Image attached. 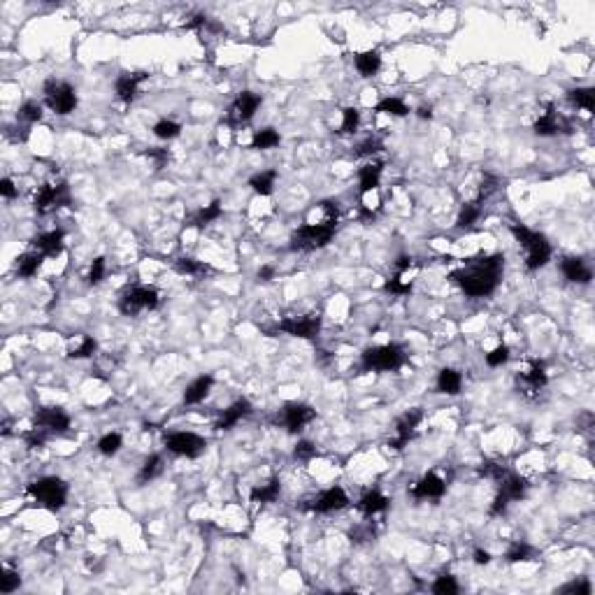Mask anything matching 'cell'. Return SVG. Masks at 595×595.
I'll return each mask as SVG.
<instances>
[{
  "label": "cell",
  "mask_w": 595,
  "mask_h": 595,
  "mask_svg": "<svg viewBox=\"0 0 595 595\" xmlns=\"http://www.w3.org/2000/svg\"><path fill=\"white\" fill-rule=\"evenodd\" d=\"M281 493V481L279 479H270L261 486H254L252 493H249V500L252 502H258V504H268V502H275L277 497Z\"/></svg>",
  "instance_id": "cell-32"
},
{
  "label": "cell",
  "mask_w": 595,
  "mask_h": 595,
  "mask_svg": "<svg viewBox=\"0 0 595 595\" xmlns=\"http://www.w3.org/2000/svg\"><path fill=\"white\" fill-rule=\"evenodd\" d=\"M72 203L70 196V186L68 182H47L36 191V198H33V207H36L38 214H49L56 212L61 207H68Z\"/></svg>",
  "instance_id": "cell-8"
},
{
  "label": "cell",
  "mask_w": 595,
  "mask_h": 595,
  "mask_svg": "<svg viewBox=\"0 0 595 595\" xmlns=\"http://www.w3.org/2000/svg\"><path fill=\"white\" fill-rule=\"evenodd\" d=\"M525 490H528V479L521 474H514V472H507L500 479V490H497L495 500L493 504H490L488 514L490 516H500L507 511V507L511 502L521 500V497L525 495Z\"/></svg>",
  "instance_id": "cell-9"
},
{
  "label": "cell",
  "mask_w": 595,
  "mask_h": 595,
  "mask_svg": "<svg viewBox=\"0 0 595 595\" xmlns=\"http://www.w3.org/2000/svg\"><path fill=\"white\" fill-rule=\"evenodd\" d=\"M509 231L516 238L518 245L523 247L525 268H528L530 272H532V270L544 268L546 263L551 261V245H549V240H546L542 233L530 231V228L523 226V224H511Z\"/></svg>",
  "instance_id": "cell-3"
},
{
  "label": "cell",
  "mask_w": 595,
  "mask_h": 595,
  "mask_svg": "<svg viewBox=\"0 0 595 595\" xmlns=\"http://www.w3.org/2000/svg\"><path fill=\"white\" fill-rule=\"evenodd\" d=\"M391 500L386 497L384 493H379L377 488L372 490H365V493L361 495V500L356 502L358 511H363L365 516H377V514H384L386 509H389Z\"/></svg>",
  "instance_id": "cell-25"
},
{
  "label": "cell",
  "mask_w": 595,
  "mask_h": 595,
  "mask_svg": "<svg viewBox=\"0 0 595 595\" xmlns=\"http://www.w3.org/2000/svg\"><path fill=\"white\" fill-rule=\"evenodd\" d=\"M405 365V349L400 344H379L363 351V372H396Z\"/></svg>",
  "instance_id": "cell-5"
},
{
  "label": "cell",
  "mask_w": 595,
  "mask_h": 595,
  "mask_svg": "<svg viewBox=\"0 0 595 595\" xmlns=\"http://www.w3.org/2000/svg\"><path fill=\"white\" fill-rule=\"evenodd\" d=\"M123 447V438L119 433H105L102 438L98 440V451L102 456H107V458H112V456H116L121 451Z\"/></svg>",
  "instance_id": "cell-41"
},
{
  "label": "cell",
  "mask_w": 595,
  "mask_h": 595,
  "mask_svg": "<svg viewBox=\"0 0 595 595\" xmlns=\"http://www.w3.org/2000/svg\"><path fill=\"white\" fill-rule=\"evenodd\" d=\"M0 196H3L5 200H12L17 196V186L10 177H5L3 182H0Z\"/></svg>",
  "instance_id": "cell-55"
},
{
  "label": "cell",
  "mask_w": 595,
  "mask_h": 595,
  "mask_svg": "<svg viewBox=\"0 0 595 595\" xmlns=\"http://www.w3.org/2000/svg\"><path fill=\"white\" fill-rule=\"evenodd\" d=\"M384 291L391 295H407V293H412V281H407L405 275H393L391 279L384 284Z\"/></svg>",
  "instance_id": "cell-45"
},
{
  "label": "cell",
  "mask_w": 595,
  "mask_h": 595,
  "mask_svg": "<svg viewBox=\"0 0 595 595\" xmlns=\"http://www.w3.org/2000/svg\"><path fill=\"white\" fill-rule=\"evenodd\" d=\"M165 449L175 456H184V458H198V456L205 454L207 440L200 438L196 433L177 431V433L165 435Z\"/></svg>",
  "instance_id": "cell-10"
},
{
  "label": "cell",
  "mask_w": 595,
  "mask_h": 595,
  "mask_svg": "<svg viewBox=\"0 0 595 595\" xmlns=\"http://www.w3.org/2000/svg\"><path fill=\"white\" fill-rule=\"evenodd\" d=\"M421 421H424V412H421V407H414V410L405 412L403 417L396 421V438L389 442V447H393L396 451L405 449L407 445H410V440L414 438V433H417Z\"/></svg>",
  "instance_id": "cell-16"
},
{
  "label": "cell",
  "mask_w": 595,
  "mask_h": 595,
  "mask_svg": "<svg viewBox=\"0 0 595 595\" xmlns=\"http://www.w3.org/2000/svg\"><path fill=\"white\" fill-rule=\"evenodd\" d=\"M98 351V342L91 335H79L77 342H70L68 347V356L70 358H91Z\"/></svg>",
  "instance_id": "cell-35"
},
{
  "label": "cell",
  "mask_w": 595,
  "mask_h": 595,
  "mask_svg": "<svg viewBox=\"0 0 595 595\" xmlns=\"http://www.w3.org/2000/svg\"><path fill=\"white\" fill-rule=\"evenodd\" d=\"M277 330H281V333H286L291 337H300V340H314L321 333V316L319 314L288 316V319L279 321Z\"/></svg>",
  "instance_id": "cell-12"
},
{
  "label": "cell",
  "mask_w": 595,
  "mask_h": 595,
  "mask_svg": "<svg viewBox=\"0 0 595 595\" xmlns=\"http://www.w3.org/2000/svg\"><path fill=\"white\" fill-rule=\"evenodd\" d=\"M382 149H384V142L379 140V137H368V140L361 142V144L356 147L354 156H358V158H363V156H375V154H379Z\"/></svg>",
  "instance_id": "cell-50"
},
{
  "label": "cell",
  "mask_w": 595,
  "mask_h": 595,
  "mask_svg": "<svg viewBox=\"0 0 595 595\" xmlns=\"http://www.w3.org/2000/svg\"><path fill=\"white\" fill-rule=\"evenodd\" d=\"M275 182H277V170H263L256 172V175L249 179V186L254 189V193L258 196H270L275 191Z\"/></svg>",
  "instance_id": "cell-34"
},
{
  "label": "cell",
  "mask_w": 595,
  "mask_h": 595,
  "mask_svg": "<svg viewBox=\"0 0 595 595\" xmlns=\"http://www.w3.org/2000/svg\"><path fill=\"white\" fill-rule=\"evenodd\" d=\"M33 426L49 435L68 433V428H70V414H68L63 407H54V405L40 407L36 412V417H33Z\"/></svg>",
  "instance_id": "cell-14"
},
{
  "label": "cell",
  "mask_w": 595,
  "mask_h": 595,
  "mask_svg": "<svg viewBox=\"0 0 595 595\" xmlns=\"http://www.w3.org/2000/svg\"><path fill=\"white\" fill-rule=\"evenodd\" d=\"M154 135L158 137V140H175V137H179V133H182V123L172 121V119H161L154 123Z\"/></svg>",
  "instance_id": "cell-42"
},
{
  "label": "cell",
  "mask_w": 595,
  "mask_h": 595,
  "mask_svg": "<svg viewBox=\"0 0 595 595\" xmlns=\"http://www.w3.org/2000/svg\"><path fill=\"white\" fill-rule=\"evenodd\" d=\"M382 172H384V163H365L361 170H358V186H361V193L377 191L379 182H382Z\"/></svg>",
  "instance_id": "cell-27"
},
{
  "label": "cell",
  "mask_w": 595,
  "mask_h": 595,
  "mask_svg": "<svg viewBox=\"0 0 595 595\" xmlns=\"http://www.w3.org/2000/svg\"><path fill=\"white\" fill-rule=\"evenodd\" d=\"M212 386H214V377L212 375L196 377L184 391V405H200L207 396H210Z\"/></svg>",
  "instance_id": "cell-26"
},
{
  "label": "cell",
  "mask_w": 595,
  "mask_h": 595,
  "mask_svg": "<svg viewBox=\"0 0 595 595\" xmlns=\"http://www.w3.org/2000/svg\"><path fill=\"white\" fill-rule=\"evenodd\" d=\"M29 495L36 500L40 507L49 511H61L68 502V484L61 477H42L29 484Z\"/></svg>",
  "instance_id": "cell-4"
},
{
  "label": "cell",
  "mask_w": 595,
  "mask_h": 595,
  "mask_svg": "<svg viewBox=\"0 0 595 595\" xmlns=\"http://www.w3.org/2000/svg\"><path fill=\"white\" fill-rule=\"evenodd\" d=\"M567 100H570L574 107H581V109H586V112H593L595 109V88H591V86L570 88V91H567Z\"/></svg>",
  "instance_id": "cell-36"
},
{
  "label": "cell",
  "mask_w": 595,
  "mask_h": 595,
  "mask_svg": "<svg viewBox=\"0 0 595 595\" xmlns=\"http://www.w3.org/2000/svg\"><path fill=\"white\" fill-rule=\"evenodd\" d=\"M507 472H509L507 468L500 465V463H493V461H486L479 465V474L486 477V479H493V481H500Z\"/></svg>",
  "instance_id": "cell-48"
},
{
  "label": "cell",
  "mask_w": 595,
  "mask_h": 595,
  "mask_svg": "<svg viewBox=\"0 0 595 595\" xmlns=\"http://www.w3.org/2000/svg\"><path fill=\"white\" fill-rule=\"evenodd\" d=\"M33 249L36 252H40L45 256V258H54V256H59L61 252H63V245H65V233L61 231V228H54V231H45L33 238Z\"/></svg>",
  "instance_id": "cell-22"
},
{
  "label": "cell",
  "mask_w": 595,
  "mask_h": 595,
  "mask_svg": "<svg viewBox=\"0 0 595 595\" xmlns=\"http://www.w3.org/2000/svg\"><path fill=\"white\" fill-rule=\"evenodd\" d=\"M445 490H447L445 479H442L440 474H435V472H428V474L421 477L417 484H414L412 490H410V495L417 497V500H440V497L445 495Z\"/></svg>",
  "instance_id": "cell-18"
},
{
  "label": "cell",
  "mask_w": 595,
  "mask_h": 595,
  "mask_svg": "<svg viewBox=\"0 0 595 595\" xmlns=\"http://www.w3.org/2000/svg\"><path fill=\"white\" fill-rule=\"evenodd\" d=\"M375 112L391 114V116H407L410 114V107H407L400 98H382L375 105Z\"/></svg>",
  "instance_id": "cell-40"
},
{
  "label": "cell",
  "mask_w": 595,
  "mask_h": 595,
  "mask_svg": "<svg viewBox=\"0 0 595 595\" xmlns=\"http://www.w3.org/2000/svg\"><path fill=\"white\" fill-rule=\"evenodd\" d=\"M221 217H224V207H221L219 200H212L210 205H205V207H200V210L193 212L191 217L184 221V226L198 228V231H203V228H207L210 224H214V221H219Z\"/></svg>",
  "instance_id": "cell-24"
},
{
  "label": "cell",
  "mask_w": 595,
  "mask_h": 595,
  "mask_svg": "<svg viewBox=\"0 0 595 595\" xmlns=\"http://www.w3.org/2000/svg\"><path fill=\"white\" fill-rule=\"evenodd\" d=\"M305 507L309 511H316V514H333V511H340L344 507H349V495L344 493V488L333 486V488L321 490V493L316 497H312Z\"/></svg>",
  "instance_id": "cell-15"
},
{
  "label": "cell",
  "mask_w": 595,
  "mask_h": 595,
  "mask_svg": "<svg viewBox=\"0 0 595 595\" xmlns=\"http://www.w3.org/2000/svg\"><path fill=\"white\" fill-rule=\"evenodd\" d=\"M314 419H316V410L305 403H286L279 414V424L293 435L305 431V426L312 424Z\"/></svg>",
  "instance_id": "cell-13"
},
{
  "label": "cell",
  "mask_w": 595,
  "mask_h": 595,
  "mask_svg": "<svg viewBox=\"0 0 595 595\" xmlns=\"http://www.w3.org/2000/svg\"><path fill=\"white\" fill-rule=\"evenodd\" d=\"M252 412H254V407L247 398L235 400L231 407H226V410L221 412V417L217 419V424H214V431H233V428L238 426L242 419H247Z\"/></svg>",
  "instance_id": "cell-21"
},
{
  "label": "cell",
  "mask_w": 595,
  "mask_h": 595,
  "mask_svg": "<svg viewBox=\"0 0 595 595\" xmlns=\"http://www.w3.org/2000/svg\"><path fill=\"white\" fill-rule=\"evenodd\" d=\"M417 114L421 116V119H433V107L431 105H421L417 109Z\"/></svg>",
  "instance_id": "cell-58"
},
{
  "label": "cell",
  "mask_w": 595,
  "mask_h": 595,
  "mask_svg": "<svg viewBox=\"0 0 595 595\" xmlns=\"http://www.w3.org/2000/svg\"><path fill=\"white\" fill-rule=\"evenodd\" d=\"M17 119L19 121H26V123H36L42 119V105L36 100H26L17 112Z\"/></svg>",
  "instance_id": "cell-44"
},
{
  "label": "cell",
  "mask_w": 595,
  "mask_h": 595,
  "mask_svg": "<svg viewBox=\"0 0 595 595\" xmlns=\"http://www.w3.org/2000/svg\"><path fill=\"white\" fill-rule=\"evenodd\" d=\"M279 142H281V137L275 128H261V130H256L252 137V149H258V151L275 149Z\"/></svg>",
  "instance_id": "cell-38"
},
{
  "label": "cell",
  "mask_w": 595,
  "mask_h": 595,
  "mask_svg": "<svg viewBox=\"0 0 595 595\" xmlns=\"http://www.w3.org/2000/svg\"><path fill=\"white\" fill-rule=\"evenodd\" d=\"M560 593H577V595H591V584L586 579H579V581H570L560 588Z\"/></svg>",
  "instance_id": "cell-54"
},
{
  "label": "cell",
  "mask_w": 595,
  "mask_h": 595,
  "mask_svg": "<svg viewBox=\"0 0 595 595\" xmlns=\"http://www.w3.org/2000/svg\"><path fill=\"white\" fill-rule=\"evenodd\" d=\"M558 133H570V123H567L563 116L556 112V107L549 102L544 112L539 114V119L535 121V135L551 137V135H558Z\"/></svg>",
  "instance_id": "cell-19"
},
{
  "label": "cell",
  "mask_w": 595,
  "mask_h": 595,
  "mask_svg": "<svg viewBox=\"0 0 595 595\" xmlns=\"http://www.w3.org/2000/svg\"><path fill=\"white\" fill-rule=\"evenodd\" d=\"M163 470H165L163 456H158V454L147 456V458H144V463L140 465V472H137V484H140V486H144V484L158 479V477L163 474Z\"/></svg>",
  "instance_id": "cell-29"
},
{
  "label": "cell",
  "mask_w": 595,
  "mask_h": 595,
  "mask_svg": "<svg viewBox=\"0 0 595 595\" xmlns=\"http://www.w3.org/2000/svg\"><path fill=\"white\" fill-rule=\"evenodd\" d=\"M358 126H361V112H358L356 107H344L340 133L342 135H354V133H358Z\"/></svg>",
  "instance_id": "cell-43"
},
{
  "label": "cell",
  "mask_w": 595,
  "mask_h": 595,
  "mask_svg": "<svg viewBox=\"0 0 595 595\" xmlns=\"http://www.w3.org/2000/svg\"><path fill=\"white\" fill-rule=\"evenodd\" d=\"M354 65H356V70L361 72V77H375L379 72V68H382V54L377 49L361 52V54H356Z\"/></svg>",
  "instance_id": "cell-30"
},
{
  "label": "cell",
  "mask_w": 595,
  "mask_h": 595,
  "mask_svg": "<svg viewBox=\"0 0 595 595\" xmlns=\"http://www.w3.org/2000/svg\"><path fill=\"white\" fill-rule=\"evenodd\" d=\"M516 382H518V389H521L523 396H537V393L549 384V375H546V370H544V363L532 361L530 370L521 372V375L516 377Z\"/></svg>",
  "instance_id": "cell-17"
},
{
  "label": "cell",
  "mask_w": 595,
  "mask_h": 595,
  "mask_svg": "<svg viewBox=\"0 0 595 595\" xmlns=\"http://www.w3.org/2000/svg\"><path fill=\"white\" fill-rule=\"evenodd\" d=\"M535 556L537 551L528 542H511L507 553H504V560L507 563H525V560H535Z\"/></svg>",
  "instance_id": "cell-37"
},
{
  "label": "cell",
  "mask_w": 595,
  "mask_h": 595,
  "mask_svg": "<svg viewBox=\"0 0 595 595\" xmlns=\"http://www.w3.org/2000/svg\"><path fill=\"white\" fill-rule=\"evenodd\" d=\"M335 231H337V219L309 221V224L300 226L291 235V249L293 252H316V249H323L330 245Z\"/></svg>",
  "instance_id": "cell-2"
},
{
  "label": "cell",
  "mask_w": 595,
  "mask_h": 595,
  "mask_svg": "<svg viewBox=\"0 0 595 595\" xmlns=\"http://www.w3.org/2000/svg\"><path fill=\"white\" fill-rule=\"evenodd\" d=\"M105 272H107V263L102 256H98V258H93L91 268H88V277L86 281L91 284V286H95V284H100L102 279H105Z\"/></svg>",
  "instance_id": "cell-49"
},
{
  "label": "cell",
  "mask_w": 595,
  "mask_h": 595,
  "mask_svg": "<svg viewBox=\"0 0 595 595\" xmlns=\"http://www.w3.org/2000/svg\"><path fill=\"white\" fill-rule=\"evenodd\" d=\"M463 389V375L454 368H442L438 375V391L445 396H458Z\"/></svg>",
  "instance_id": "cell-31"
},
{
  "label": "cell",
  "mask_w": 595,
  "mask_h": 595,
  "mask_svg": "<svg viewBox=\"0 0 595 595\" xmlns=\"http://www.w3.org/2000/svg\"><path fill=\"white\" fill-rule=\"evenodd\" d=\"M479 217H481V205L479 203H474V200H472V203H463L456 226H458V228H470V226H474L477 221H479Z\"/></svg>",
  "instance_id": "cell-39"
},
{
  "label": "cell",
  "mask_w": 595,
  "mask_h": 595,
  "mask_svg": "<svg viewBox=\"0 0 595 595\" xmlns=\"http://www.w3.org/2000/svg\"><path fill=\"white\" fill-rule=\"evenodd\" d=\"M161 305V293L154 286L144 284H133L126 286L119 295V312L123 316H137L140 312H151Z\"/></svg>",
  "instance_id": "cell-6"
},
{
  "label": "cell",
  "mask_w": 595,
  "mask_h": 595,
  "mask_svg": "<svg viewBox=\"0 0 595 595\" xmlns=\"http://www.w3.org/2000/svg\"><path fill=\"white\" fill-rule=\"evenodd\" d=\"M474 563L477 565H488L490 563V553L484 551V549H477L474 551Z\"/></svg>",
  "instance_id": "cell-57"
},
{
  "label": "cell",
  "mask_w": 595,
  "mask_h": 595,
  "mask_svg": "<svg viewBox=\"0 0 595 595\" xmlns=\"http://www.w3.org/2000/svg\"><path fill=\"white\" fill-rule=\"evenodd\" d=\"M258 107H261V95L258 93L242 91V93H238V98L231 102V107H228L226 123L233 128H238V126H242V123L252 121Z\"/></svg>",
  "instance_id": "cell-11"
},
{
  "label": "cell",
  "mask_w": 595,
  "mask_h": 595,
  "mask_svg": "<svg viewBox=\"0 0 595 595\" xmlns=\"http://www.w3.org/2000/svg\"><path fill=\"white\" fill-rule=\"evenodd\" d=\"M144 156H147V158H151V161H154V170H163L165 165H168V161H170V154H168V149H161V147H154V149L144 151Z\"/></svg>",
  "instance_id": "cell-53"
},
{
  "label": "cell",
  "mask_w": 595,
  "mask_h": 595,
  "mask_svg": "<svg viewBox=\"0 0 595 595\" xmlns=\"http://www.w3.org/2000/svg\"><path fill=\"white\" fill-rule=\"evenodd\" d=\"M433 593L435 595H456L458 593V581H456L451 574H440L433 584Z\"/></svg>",
  "instance_id": "cell-46"
},
{
  "label": "cell",
  "mask_w": 595,
  "mask_h": 595,
  "mask_svg": "<svg viewBox=\"0 0 595 595\" xmlns=\"http://www.w3.org/2000/svg\"><path fill=\"white\" fill-rule=\"evenodd\" d=\"M22 586V577H19V572L10 570V567H5L3 570V577H0V593H15L17 588Z\"/></svg>",
  "instance_id": "cell-47"
},
{
  "label": "cell",
  "mask_w": 595,
  "mask_h": 595,
  "mask_svg": "<svg viewBox=\"0 0 595 595\" xmlns=\"http://www.w3.org/2000/svg\"><path fill=\"white\" fill-rule=\"evenodd\" d=\"M42 261H45V256L40 252H36V249H33V252H26L22 256H17L15 272L19 277H24V279H29V277L38 275V270L42 268Z\"/></svg>",
  "instance_id": "cell-28"
},
{
  "label": "cell",
  "mask_w": 595,
  "mask_h": 595,
  "mask_svg": "<svg viewBox=\"0 0 595 595\" xmlns=\"http://www.w3.org/2000/svg\"><path fill=\"white\" fill-rule=\"evenodd\" d=\"M502 272H504L502 254L477 256V258H470L463 268L454 270V272L449 275V279H451L468 298H488L495 293L497 286H500Z\"/></svg>",
  "instance_id": "cell-1"
},
{
  "label": "cell",
  "mask_w": 595,
  "mask_h": 595,
  "mask_svg": "<svg viewBox=\"0 0 595 595\" xmlns=\"http://www.w3.org/2000/svg\"><path fill=\"white\" fill-rule=\"evenodd\" d=\"M175 270L179 275H186V277H205V275L214 272L205 261H196V258H191V256H182V258H177Z\"/></svg>",
  "instance_id": "cell-33"
},
{
  "label": "cell",
  "mask_w": 595,
  "mask_h": 595,
  "mask_svg": "<svg viewBox=\"0 0 595 595\" xmlns=\"http://www.w3.org/2000/svg\"><path fill=\"white\" fill-rule=\"evenodd\" d=\"M507 361H509L507 344H500V347H495L493 351H488L486 354V365H490V368H500V365H504Z\"/></svg>",
  "instance_id": "cell-51"
},
{
  "label": "cell",
  "mask_w": 595,
  "mask_h": 595,
  "mask_svg": "<svg viewBox=\"0 0 595 595\" xmlns=\"http://www.w3.org/2000/svg\"><path fill=\"white\" fill-rule=\"evenodd\" d=\"M149 79V72H121L114 82V93L121 102H133L140 93V84Z\"/></svg>",
  "instance_id": "cell-20"
},
{
  "label": "cell",
  "mask_w": 595,
  "mask_h": 595,
  "mask_svg": "<svg viewBox=\"0 0 595 595\" xmlns=\"http://www.w3.org/2000/svg\"><path fill=\"white\" fill-rule=\"evenodd\" d=\"M42 93H45V105L59 116H68L70 112H75V107H77V102H79L77 91H75V86L68 84V82L47 79Z\"/></svg>",
  "instance_id": "cell-7"
},
{
  "label": "cell",
  "mask_w": 595,
  "mask_h": 595,
  "mask_svg": "<svg viewBox=\"0 0 595 595\" xmlns=\"http://www.w3.org/2000/svg\"><path fill=\"white\" fill-rule=\"evenodd\" d=\"M275 275H277V270H275L272 265H263V268L258 270V275H256V277H258L261 281H272V279H275Z\"/></svg>",
  "instance_id": "cell-56"
},
{
  "label": "cell",
  "mask_w": 595,
  "mask_h": 595,
  "mask_svg": "<svg viewBox=\"0 0 595 595\" xmlns=\"http://www.w3.org/2000/svg\"><path fill=\"white\" fill-rule=\"evenodd\" d=\"M560 272L567 281L572 284H591L593 279V270L586 265L584 258H577V256H567L560 263Z\"/></svg>",
  "instance_id": "cell-23"
},
{
  "label": "cell",
  "mask_w": 595,
  "mask_h": 595,
  "mask_svg": "<svg viewBox=\"0 0 595 595\" xmlns=\"http://www.w3.org/2000/svg\"><path fill=\"white\" fill-rule=\"evenodd\" d=\"M314 456H316V447L312 445V442H307V440H300V442L295 445V449H293V458L300 461V463L312 461Z\"/></svg>",
  "instance_id": "cell-52"
}]
</instances>
